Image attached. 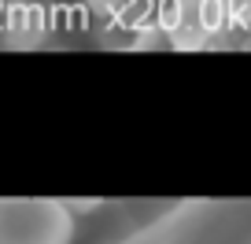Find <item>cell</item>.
<instances>
[{
	"label": "cell",
	"mask_w": 251,
	"mask_h": 244,
	"mask_svg": "<svg viewBox=\"0 0 251 244\" xmlns=\"http://www.w3.org/2000/svg\"><path fill=\"white\" fill-rule=\"evenodd\" d=\"M52 33V19L41 4L33 0H11L0 11V37L8 48H37L41 41Z\"/></svg>",
	"instance_id": "obj_2"
},
{
	"label": "cell",
	"mask_w": 251,
	"mask_h": 244,
	"mask_svg": "<svg viewBox=\"0 0 251 244\" xmlns=\"http://www.w3.org/2000/svg\"><path fill=\"white\" fill-rule=\"evenodd\" d=\"M33 215V204L0 207V244H67V226H59L52 211H41L37 222Z\"/></svg>",
	"instance_id": "obj_1"
},
{
	"label": "cell",
	"mask_w": 251,
	"mask_h": 244,
	"mask_svg": "<svg viewBox=\"0 0 251 244\" xmlns=\"http://www.w3.org/2000/svg\"><path fill=\"white\" fill-rule=\"evenodd\" d=\"M129 4V0H81V8L89 11L93 19H115V15H122V8Z\"/></svg>",
	"instance_id": "obj_3"
}]
</instances>
